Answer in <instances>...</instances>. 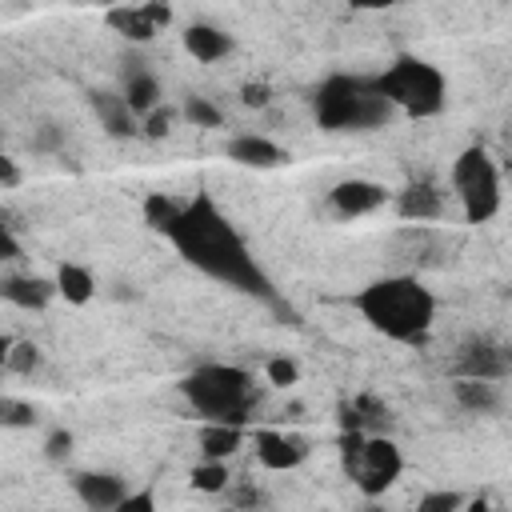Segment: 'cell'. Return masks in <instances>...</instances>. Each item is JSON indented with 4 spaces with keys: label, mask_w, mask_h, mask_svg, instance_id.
Here are the masks:
<instances>
[{
    "label": "cell",
    "mask_w": 512,
    "mask_h": 512,
    "mask_svg": "<svg viewBox=\"0 0 512 512\" xmlns=\"http://www.w3.org/2000/svg\"><path fill=\"white\" fill-rule=\"evenodd\" d=\"M164 236L180 252V260L192 264L196 272H204L208 280H216L224 288H236L244 296H256L272 308H284L272 276L264 272V264L248 248L244 232L232 224V216L208 192H196L192 200H184L180 216L172 220V228Z\"/></svg>",
    "instance_id": "6da1fadb"
},
{
    "label": "cell",
    "mask_w": 512,
    "mask_h": 512,
    "mask_svg": "<svg viewBox=\"0 0 512 512\" xmlns=\"http://www.w3.org/2000/svg\"><path fill=\"white\" fill-rule=\"evenodd\" d=\"M352 308L372 332H380L392 344H424L436 324V296L412 272L368 280L352 296Z\"/></svg>",
    "instance_id": "7a4b0ae2"
},
{
    "label": "cell",
    "mask_w": 512,
    "mask_h": 512,
    "mask_svg": "<svg viewBox=\"0 0 512 512\" xmlns=\"http://www.w3.org/2000/svg\"><path fill=\"white\" fill-rule=\"evenodd\" d=\"M312 112H316V124L328 132H372V128H384L396 108L380 96L372 76L332 72L316 84Z\"/></svg>",
    "instance_id": "3957f363"
},
{
    "label": "cell",
    "mask_w": 512,
    "mask_h": 512,
    "mask_svg": "<svg viewBox=\"0 0 512 512\" xmlns=\"http://www.w3.org/2000/svg\"><path fill=\"white\" fill-rule=\"evenodd\" d=\"M180 396L204 424H248L256 384L236 364H200L180 380Z\"/></svg>",
    "instance_id": "277c9868"
},
{
    "label": "cell",
    "mask_w": 512,
    "mask_h": 512,
    "mask_svg": "<svg viewBox=\"0 0 512 512\" xmlns=\"http://www.w3.org/2000/svg\"><path fill=\"white\" fill-rule=\"evenodd\" d=\"M380 96L404 112V116H416V120H428V116H440L444 104H448V80L436 64L420 60V56H396L384 72L372 76Z\"/></svg>",
    "instance_id": "5b68a950"
},
{
    "label": "cell",
    "mask_w": 512,
    "mask_h": 512,
    "mask_svg": "<svg viewBox=\"0 0 512 512\" xmlns=\"http://www.w3.org/2000/svg\"><path fill=\"white\" fill-rule=\"evenodd\" d=\"M340 460H344V476L368 496H384L400 472H404V456L396 448L392 436H364V432H340Z\"/></svg>",
    "instance_id": "8992f818"
},
{
    "label": "cell",
    "mask_w": 512,
    "mask_h": 512,
    "mask_svg": "<svg viewBox=\"0 0 512 512\" xmlns=\"http://www.w3.org/2000/svg\"><path fill=\"white\" fill-rule=\"evenodd\" d=\"M452 196L460 200V216L468 224H488L500 212V168L488 148L472 144L452 160Z\"/></svg>",
    "instance_id": "52a82bcc"
},
{
    "label": "cell",
    "mask_w": 512,
    "mask_h": 512,
    "mask_svg": "<svg viewBox=\"0 0 512 512\" xmlns=\"http://www.w3.org/2000/svg\"><path fill=\"white\" fill-rule=\"evenodd\" d=\"M456 376H468V380H512V356L504 344H492V340H468L456 356Z\"/></svg>",
    "instance_id": "ba28073f"
},
{
    "label": "cell",
    "mask_w": 512,
    "mask_h": 512,
    "mask_svg": "<svg viewBox=\"0 0 512 512\" xmlns=\"http://www.w3.org/2000/svg\"><path fill=\"white\" fill-rule=\"evenodd\" d=\"M328 204H332V212L344 216V220L372 216V212H380V208L388 204V188L376 184V180H368V176H348V180H340V184L328 192Z\"/></svg>",
    "instance_id": "9c48e42d"
},
{
    "label": "cell",
    "mask_w": 512,
    "mask_h": 512,
    "mask_svg": "<svg viewBox=\"0 0 512 512\" xmlns=\"http://www.w3.org/2000/svg\"><path fill=\"white\" fill-rule=\"evenodd\" d=\"M72 492H76V500H80L88 512H112L132 488H128V480L116 476V472H76V476H72Z\"/></svg>",
    "instance_id": "30bf717a"
},
{
    "label": "cell",
    "mask_w": 512,
    "mask_h": 512,
    "mask_svg": "<svg viewBox=\"0 0 512 512\" xmlns=\"http://www.w3.org/2000/svg\"><path fill=\"white\" fill-rule=\"evenodd\" d=\"M108 28H116L124 40L132 44H148L168 20H172V8L164 4H144V8H108Z\"/></svg>",
    "instance_id": "8fae6325"
},
{
    "label": "cell",
    "mask_w": 512,
    "mask_h": 512,
    "mask_svg": "<svg viewBox=\"0 0 512 512\" xmlns=\"http://www.w3.org/2000/svg\"><path fill=\"white\" fill-rule=\"evenodd\" d=\"M396 216L404 224H436L444 216V192L432 180H412L396 192Z\"/></svg>",
    "instance_id": "7c38bea8"
},
{
    "label": "cell",
    "mask_w": 512,
    "mask_h": 512,
    "mask_svg": "<svg viewBox=\"0 0 512 512\" xmlns=\"http://www.w3.org/2000/svg\"><path fill=\"white\" fill-rule=\"evenodd\" d=\"M252 444H256V460H260L268 472H292V468H300L304 456H308V444H304L300 436L272 432V428L256 432Z\"/></svg>",
    "instance_id": "4fadbf2b"
},
{
    "label": "cell",
    "mask_w": 512,
    "mask_h": 512,
    "mask_svg": "<svg viewBox=\"0 0 512 512\" xmlns=\"http://www.w3.org/2000/svg\"><path fill=\"white\" fill-rule=\"evenodd\" d=\"M120 96L128 100V108L144 120L148 112H156L160 108V96H164V88H160V80H156V72L148 68V64H140V60H128L124 64V84H120Z\"/></svg>",
    "instance_id": "5bb4252c"
},
{
    "label": "cell",
    "mask_w": 512,
    "mask_h": 512,
    "mask_svg": "<svg viewBox=\"0 0 512 512\" xmlns=\"http://www.w3.org/2000/svg\"><path fill=\"white\" fill-rule=\"evenodd\" d=\"M228 160L240 164V168H276L284 164V148L260 132H236L228 144H224Z\"/></svg>",
    "instance_id": "9a60e30c"
},
{
    "label": "cell",
    "mask_w": 512,
    "mask_h": 512,
    "mask_svg": "<svg viewBox=\"0 0 512 512\" xmlns=\"http://www.w3.org/2000/svg\"><path fill=\"white\" fill-rule=\"evenodd\" d=\"M0 292H4L8 304L24 308V312H40V308H48L60 296L56 280H44V276H32V272L28 276H4Z\"/></svg>",
    "instance_id": "2e32d148"
},
{
    "label": "cell",
    "mask_w": 512,
    "mask_h": 512,
    "mask_svg": "<svg viewBox=\"0 0 512 512\" xmlns=\"http://www.w3.org/2000/svg\"><path fill=\"white\" fill-rule=\"evenodd\" d=\"M180 40H184V52L192 60H200V64H216V60H224L232 52V36L224 28H216V24H204V20L188 24L180 32Z\"/></svg>",
    "instance_id": "e0dca14e"
},
{
    "label": "cell",
    "mask_w": 512,
    "mask_h": 512,
    "mask_svg": "<svg viewBox=\"0 0 512 512\" xmlns=\"http://www.w3.org/2000/svg\"><path fill=\"white\" fill-rule=\"evenodd\" d=\"M92 112L100 116L108 136H136L140 132V116L128 108V100L120 92H92Z\"/></svg>",
    "instance_id": "ac0fdd59"
},
{
    "label": "cell",
    "mask_w": 512,
    "mask_h": 512,
    "mask_svg": "<svg viewBox=\"0 0 512 512\" xmlns=\"http://www.w3.org/2000/svg\"><path fill=\"white\" fill-rule=\"evenodd\" d=\"M392 240H396L400 256H408L416 264H436L440 260V248H444V232L432 228V224H404Z\"/></svg>",
    "instance_id": "d6986e66"
},
{
    "label": "cell",
    "mask_w": 512,
    "mask_h": 512,
    "mask_svg": "<svg viewBox=\"0 0 512 512\" xmlns=\"http://www.w3.org/2000/svg\"><path fill=\"white\" fill-rule=\"evenodd\" d=\"M452 400L464 408V412H480V416H492L504 408V392L496 380H468V376H456L452 380Z\"/></svg>",
    "instance_id": "ffe728a7"
},
{
    "label": "cell",
    "mask_w": 512,
    "mask_h": 512,
    "mask_svg": "<svg viewBox=\"0 0 512 512\" xmlns=\"http://www.w3.org/2000/svg\"><path fill=\"white\" fill-rule=\"evenodd\" d=\"M200 456L204 460H228L240 452L244 444V428L240 424H200Z\"/></svg>",
    "instance_id": "44dd1931"
},
{
    "label": "cell",
    "mask_w": 512,
    "mask_h": 512,
    "mask_svg": "<svg viewBox=\"0 0 512 512\" xmlns=\"http://www.w3.org/2000/svg\"><path fill=\"white\" fill-rule=\"evenodd\" d=\"M56 288H60V296H64L68 304H88V300L96 296V276H92L84 264L64 260V264L56 268Z\"/></svg>",
    "instance_id": "7402d4cb"
},
{
    "label": "cell",
    "mask_w": 512,
    "mask_h": 512,
    "mask_svg": "<svg viewBox=\"0 0 512 512\" xmlns=\"http://www.w3.org/2000/svg\"><path fill=\"white\" fill-rule=\"evenodd\" d=\"M0 360H4V372H12V376H32V372H40L44 352H40L32 340H12V336H4V340H0Z\"/></svg>",
    "instance_id": "603a6c76"
},
{
    "label": "cell",
    "mask_w": 512,
    "mask_h": 512,
    "mask_svg": "<svg viewBox=\"0 0 512 512\" xmlns=\"http://www.w3.org/2000/svg\"><path fill=\"white\" fill-rule=\"evenodd\" d=\"M192 488L216 496V492H228L232 488V472H228V460H200L192 468Z\"/></svg>",
    "instance_id": "cb8c5ba5"
},
{
    "label": "cell",
    "mask_w": 512,
    "mask_h": 512,
    "mask_svg": "<svg viewBox=\"0 0 512 512\" xmlns=\"http://www.w3.org/2000/svg\"><path fill=\"white\" fill-rule=\"evenodd\" d=\"M180 204H184V200H172V196H164V192H152V196L144 200V224L164 236V232L172 228V220L180 216Z\"/></svg>",
    "instance_id": "d4e9b609"
},
{
    "label": "cell",
    "mask_w": 512,
    "mask_h": 512,
    "mask_svg": "<svg viewBox=\"0 0 512 512\" xmlns=\"http://www.w3.org/2000/svg\"><path fill=\"white\" fill-rule=\"evenodd\" d=\"M416 512H464V496L456 488H432L416 500Z\"/></svg>",
    "instance_id": "484cf974"
},
{
    "label": "cell",
    "mask_w": 512,
    "mask_h": 512,
    "mask_svg": "<svg viewBox=\"0 0 512 512\" xmlns=\"http://www.w3.org/2000/svg\"><path fill=\"white\" fill-rule=\"evenodd\" d=\"M184 116H188L196 128H220V124H224V112H220V108H216L208 96H188Z\"/></svg>",
    "instance_id": "4316f807"
},
{
    "label": "cell",
    "mask_w": 512,
    "mask_h": 512,
    "mask_svg": "<svg viewBox=\"0 0 512 512\" xmlns=\"http://www.w3.org/2000/svg\"><path fill=\"white\" fill-rule=\"evenodd\" d=\"M36 420L32 404L28 400H16V396H0V424L4 428H28Z\"/></svg>",
    "instance_id": "83f0119b"
},
{
    "label": "cell",
    "mask_w": 512,
    "mask_h": 512,
    "mask_svg": "<svg viewBox=\"0 0 512 512\" xmlns=\"http://www.w3.org/2000/svg\"><path fill=\"white\" fill-rule=\"evenodd\" d=\"M112 512H160V504H156V488L152 484H144V488H132Z\"/></svg>",
    "instance_id": "f1b7e54d"
},
{
    "label": "cell",
    "mask_w": 512,
    "mask_h": 512,
    "mask_svg": "<svg viewBox=\"0 0 512 512\" xmlns=\"http://www.w3.org/2000/svg\"><path fill=\"white\" fill-rule=\"evenodd\" d=\"M264 376H268V384L288 388V384H296L300 368H296V360H288V356H272V360L264 364Z\"/></svg>",
    "instance_id": "f546056e"
},
{
    "label": "cell",
    "mask_w": 512,
    "mask_h": 512,
    "mask_svg": "<svg viewBox=\"0 0 512 512\" xmlns=\"http://www.w3.org/2000/svg\"><path fill=\"white\" fill-rule=\"evenodd\" d=\"M68 452H72V432L56 428V432L44 440V456H48V460H68Z\"/></svg>",
    "instance_id": "4dcf8cb0"
},
{
    "label": "cell",
    "mask_w": 512,
    "mask_h": 512,
    "mask_svg": "<svg viewBox=\"0 0 512 512\" xmlns=\"http://www.w3.org/2000/svg\"><path fill=\"white\" fill-rule=\"evenodd\" d=\"M140 124H144V136H168V132H172V128H168V124H172V112H168V108H156V112H148Z\"/></svg>",
    "instance_id": "1f68e13d"
},
{
    "label": "cell",
    "mask_w": 512,
    "mask_h": 512,
    "mask_svg": "<svg viewBox=\"0 0 512 512\" xmlns=\"http://www.w3.org/2000/svg\"><path fill=\"white\" fill-rule=\"evenodd\" d=\"M0 260H20V240H16V232H12V224H4L0 228Z\"/></svg>",
    "instance_id": "d6a6232c"
},
{
    "label": "cell",
    "mask_w": 512,
    "mask_h": 512,
    "mask_svg": "<svg viewBox=\"0 0 512 512\" xmlns=\"http://www.w3.org/2000/svg\"><path fill=\"white\" fill-rule=\"evenodd\" d=\"M0 184H4V192H12V188L20 184V168H16V160H12V156H4V160H0Z\"/></svg>",
    "instance_id": "836d02e7"
},
{
    "label": "cell",
    "mask_w": 512,
    "mask_h": 512,
    "mask_svg": "<svg viewBox=\"0 0 512 512\" xmlns=\"http://www.w3.org/2000/svg\"><path fill=\"white\" fill-rule=\"evenodd\" d=\"M244 104L248 108H264L268 104V84H248L244 88Z\"/></svg>",
    "instance_id": "e575fe53"
},
{
    "label": "cell",
    "mask_w": 512,
    "mask_h": 512,
    "mask_svg": "<svg viewBox=\"0 0 512 512\" xmlns=\"http://www.w3.org/2000/svg\"><path fill=\"white\" fill-rule=\"evenodd\" d=\"M364 512H388V508H380V504H364Z\"/></svg>",
    "instance_id": "d590c367"
}]
</instances>
